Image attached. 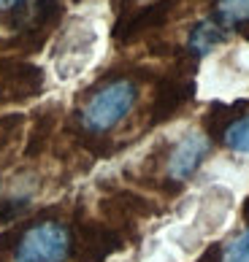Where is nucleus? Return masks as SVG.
<instances>
[{"instance_id": "1", "label": "nucleus", "mask_w": 249, "mask_h": 262, "mask_svg": "<svg viewBox=\"0 0 249 262\" xmlns=\"http://www.w3.org/2000/svg\"><path fill=\"white\" fill-rule=\"evenodd\" d=\"M136 100H138V86L133 81H128V79L109 81L84 105V111H81L84 127L90 133H109L130 114Z\"/></svg>"}, {"instance_id": "2", "label": "nucleus", "mask_w": 249, "mask_h": 262, "mask_svg": "<svg viewBox=\"0 0 249 262\" xmlns=\"http://www.w3.org/2000/svg\"><path fill=\"white\" fill-rule=\"evenodd\" d=\"M71 232L60 222H41L19 238L14 262H65L71 257Z\"/></svg>"}, {"instance_id": "3", "label": "nucleus", "mask_w": 249, "mask_h": 262, "mask_svg": "<svg viewBox=\"0 0 249 262\" xmlns=\"http://www.w3.org/2000/svg\"><path fill=\"white\" fill-rule=\"evenodd\" d=\"M171 8H174V0H157L152 6H143L136 14H125L117 22V27H114V38L119 43H128V41L141 38L149 30H157V27H162L168 22Z\"/></svg>"}, {"instance_id": "4", "label": "nucleus", "mask_w": 249, "mask_h": 262, "mask_svg": "<svg viewBox=\"0 0 249 262\" xmlns=\"http://www.w3.org/2000/svg\"><path fill=\"white\" fill-rule=\"evenodd\" d=\"M209 151V138L203 133H187L181 135L179 143L174 149H171V157H168V176L174 181H187L193 173L200 168V162H203Z\"/></svg>"}, {"instance_id": "5", "label": "nucleus", "mask_w": 249, "mask_h": 262, "mask_svg": "<svg viewBox=\"0 0 249 262\" xmlns=\"http://www.w3.org/2000/svg\"><path fill=\"white\" fill-rule=\"evenodd\" d=\"M225 27L217 22V19H203L198 22L193 30H190V38H187V52L193 57H203L214 49L217 43L225 41Z\"/></svg>"}, {"instance_id": "6", "label": "nucleus", "mask_w": 249, "mask_h": 262, "mask_svg": "<svg viewBox=\"0 0 249 262\" xmlns=\"http://www.w3.org/2000/svg\"><path fill=\"white\" fill-rule=\"evenodd\" d=\"M193 95V84L181 81V79H168L162 81L157 98H155V119H168L174 111H179V105Z\"/></svg>"}, {"instance_id": "7", "label": "nucleus", "mask_w": 249, "mask_h": 262, "mask_svg": "<svg viewBox=\"0 0 249 262\" xmlns=\"http://www.w3.org/2000/svg\"><path fill=\"white\" fill-rule=\"evenodd\" d=\"M217 22L222 27L249 25V0H217Z\"/></svg>"}, {"instance_id": "8", "label": "nucleus", "mask_w": 249, "mask_h": 262, "mask_svg": "<svg viewBox=\"0 0 249 262\" xmlns=\"http://www.w3.org/2000/svg\"><path fill=\"white\" fill-rule=\"evenodd\" d=\"M222 141L227 149H233L238 154H249V114L227 124L222 130Z\"/></svg>"}, {"instance_id": "9", "label": "nucleus", "mask_w": 249, "mask_h": 262, "mask_svg": "<svg viewBox=\"0 0 249 262\" xmlns=\"http://www.w3.org/2000/svg\"><path fill=\"white\" fill-rule=\"evenodd\" d=\"M219 262H249V227L244 232H238L231 244L222 249Z\"/></svg>"}, {"instance_id": "10", "label": "nucleus", "mask_w": 249, "mask_h": 262, "mask_svg": "<svg viewBox=\"0 0 249 262\" xmlns=\"http://www.w3.org/2000/svg\"><path fill=\"white\" fill-rule=\"evenodd\" d=\"M16 3H22V0H0V8H14Z\"/></svg>"}]
</instances>
